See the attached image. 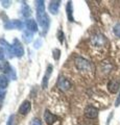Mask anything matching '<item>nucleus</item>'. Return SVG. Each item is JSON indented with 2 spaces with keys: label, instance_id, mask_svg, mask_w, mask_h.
Instances as JSON below:
<instances>
[{
  "label": "nucleus",
  "instance_id": "nucleus-18",
  "mask_svg": "<svg viewBox=\"0 0 120 125\" xmlns=\"http://www.w3.org/2000/svg\"><path fill=\"white\" fill-rule=\"evenodd\" d=\"M7 85V79L4 75H0V89L4 90Z\"/></svg>",
  "mask_w": 120,
  "mask_h": 125
},
{
  "label": "nucleus",
  "instance_id": "nucleus-21",
  "mask_svg": "<svg viewBox=\"0 0 120 125\" xmlns=\"http://www.w3.org/2000/svg\"><path fill=\"white\" fill-rule=\"evenodd\" d=\"M32 125H42V122L40 119L36 118V119H33V121L32 122Z\"/></svg>",
  "mask_w": 120,
  "mask_h": 125
},
{
  "label": "nucleus",
  "instance_id": "nucleus-25",
  "mask_svg": "<svg viewBox=\"0 0 120 125\" xmlns=\"http://www.w3.org/2000/svg\"><path fill=\"white\" fill-rule=\"evenodd\" d=\"M63 38H64L63 31L60 30V31H59V40H60V42H63Z\"/></svg>",
  "mask_w": 120,
  "mask_h": 125
},
{
  "label": "nucleus",
  "instance_id": "nucleus-27",
  "mask_svg": "<svg viewBox=\"0 0 120 125\" xmlns=\"http://www.w3.org/2000/svg\"><path fill=\"white\" fill-rule=\"evenodd\" d=\"M42 44V41H40V40H38L37 42H36V44H34V47H36V48H39V47H40V46H39V45H41Z\"/></svg>",
  "mask_w": 120,
  "mask_h": 125
},
{
  "label": "nucleus",
  "instance_id": "nucleus-15",
  "mask_svg": "<svg viewBox=\"0 0 120 125\" xmlns=\"http://www.w3.org/2000/svg\"><path fill=\"white\" fill-rule=\"evenodd\" d=\"M30 13H32V10H30L29 6L26 4V3H23V5H22V15L24 16V17H28V16L30 15Z\"/></svg>",
  "mask_w": 120,
  "mask_h": 125
},
{
  "label": "nucleus",
  "instance_id": "nucleus-28",
  "mask_svg": "<svg viewBox=\"0 0 120 125\" xmlns=\"http://www.w3.org/2000/svg\"><path fill=\"white\" fill-rule=\"evenodd\" d=\"M2 99H3V97H0V108L2 106Z\"/></svg>",
  "mask_w": 120,
  "mask_h": 125
},
{
  "label": "nucleus",
  "instance_id": "nucleus-24",
  "mask_svg": "<svg viewBox=\"0 0 120 125\" xmlns=\"http://www.w3.org/2000/svg\"><path fill=\"white\" fill-rule=\"evenodd\" d=\"M2 6L3 7H10L11 5V1H2Z\"/></svg>",
  "mask_w": 120,
  "mask_h": 125
},
{
  "label": "nucleus",
  "instance_id": "nucleus-5",
  "mask_svg": "<svg viewBox=\"0 0 120 125\" xmlns=\"http://www.w3.org/2000/svg\"><path fill=\"white\" fill-rule=\"evenodd\" d=\"M13 51H14V54H16L18 57L22 56L23 53H24V49H23V46L21 45V43L19 42V40H17V39H15V40H14Z\"/></svg>",
  "mask_w": 120,
  "mask_h": 125
},
{
  "label": "nucleus",
  "instance_id": "nucleus-7",
  "mask_svg": "<svg viewBox=\"0 0 120 125\" xmlns=\"http://www.w3.org/2000/svg\"><path fill=\"white\" fill-rule=\"evenodd\" d=\"M44 120L48 125H53L57 121V117L55 115L51 114L48 109H46L45 113H44Z\"/></svg>",
  "mask_w": 120,
  "mask_h": 125
},
{
  "label": "nucleus",
  "instance_id": "nucleus-8",
  "mask_svg": "<svg viewBox=\"0 0 120 125\" xmlns=\"http://www.w3.org/2000/svg\"><path fill=\"white\" fill-rule=\"evenodd\" d=\"M57 87H59L62 91H67L71 88V83L68 79H66L64 77H60L57 80Z\"/></svg>",
  "mask_w": 120,
  "mask_h": 125
},
{
  "label": "nucleus",
  "instance_id": "nucleus-4",
  "mask_svg": "<svg viewBox=\"0 0 120 125\" xmlns=\"http://www.w3.org/2000/svg\"><path fill=\"white\" fill-rule=\"evenodd\" d=\"M84 114L88 119H95L98 117V109L94 106H92V105H88V106L85 108Z\"/></svg>",
  "mask_w": 120,
  "mask_h": 125
},
{
  "label": "nucleus",
  "instance_id": "nucleus-19",
  "mask_svg": "<svg viewBox=\"0 0 120 125\" xmlns=\"http://www.w3.org/2000/svg\"><path fill=\"white\" fill-rule=\"evenodd\" d=\"M114 33L117 37L120 38V23H118V24L115 25V27H114Z\"/></svg>",
  "mask_w": 120,
  "mask_h": 125
},
{
  "label": "nucleus",
  "instance_id": "nucleus-6",
  "mask_svg": "<svg viewBox=\"0 0 120 125\" xmlns=\"http://www.w3.org/2000/svg\"><path fill=\"white\" fill-rule=\"evenodd\" d=\"M22 27H23V23L19 20H11V21H7L4 23V28L6 29H13V28L20 29Z\"/></svg>",
  "mask_w": 120,
  "mask_h": 125
},
{
  "label": "nucleus",
  "instance_id": "nucleus-20",
  "mask_svg": "<svg viewBox=\"0 0 120 125\" xmlns=\"http://www.w3.org/2000/svg\"><path fill=\"white\" fill-rule=\"evenodd\" d=\"M60 54H61L60 49H55L53 50V58H55V61L60 60Z\"/></svg>",
  "mask_w": 120,
  "mask_h": 125
},
{
  "label": "nucleus",
  "instance_id": "nucleus-13",
  "mask_svg": "<svg viewBox=\"0 0 120 125\" xmlns=\"http://www.w3.org/2000/svg\"><path fill=\"white\" fill-rule=\"evenodd\" d=\"M51 71H52V66L49 65L47 67V72H46L45 76L43 78V81H42V87H43V89H46L47 88V84H48V78L50 76V74H51Z\"/></svg>",
  "mask_w": 120,
  "mask_h": 125
},
{
  "label": "nucleus",
  "instance_id": "nucleus-1",
  "mask_svg": "<svg viewBox=\"0 0 120 125\" xmlns=\"http://www.w3.org/2000/svg\"><path fill=\"white\" fill-rule=\"evenodd\" d=\"M75 67L79 70L80 72H88L91 69V65L86 58L84 57H76L75 58Z\"/></svg>",
  "mask_w": 120,
  "mask_h": 125
},
{
  "label": "nucleus",
  "instance_id": "nucleus-3",
  "mask_svg": "<svg viewBox=\"0 0 120 125\" xmlns=\"http://www.w3.org/2000/svg\"><path fill=\"white\" fill-rule=\"evenodd\" d=\"M91 43L95 47H101L106 44V38L101 33H96L91 37Z\"/></svg>",
  "mask_w": 120,
  "mask_h": 125
},
{
  "label": "nucleus",
  "instance_id": "nucleus-22",
  "mask_svg": "<svg viewBox=\"0 0 120 125\" xmlns=\"http://www.w3.org/2000/svg\"><path fill=\"white\" fill-rule=\"evenodd\" d=\"M4 56H5V54H4V50H3L2 47H0V61L4 60Z\"/></svg>",
  "mask_w": 120,
  "mask_h": 125
},
{
  "label": "nucleus",
  "instance_id": "nucleus-10",
  "mask_svg": "<svg viewBox=\"0 0 120 125\" xmlns=\"http://www.w3.org/2000/svg\"><path fill=\"white\" fill-rule=\"evenodd\" d=\"M30 108H32V104H30L28 100H25L24 102L21 104V106L19 107V113H20L21 115H26L29 113Z\"/></svg>",
  "mask_w": 120,
  "mask_h": 125
},
{
  "label": "nucleus",
  "instance_id": "nucleus-11",
  "mask_svg": "<svg viewBox=\"0 0 120 125\" xmlns=\"http://www.w3.org/2000/svg\"><path fill=\"white\" fill-rule=\"evenodd\" d=\"M25 25H26V28H27L28 31L30 32H37L38 31V25H37V22L33 20V19H28L27 21L25 22Z\"/></svg>",
  "mask_w": 120,
  "mask_h": 125
},
{
  "label": "nucleus",
  "instance_id": "nucleus-16",
  "mask_svg": "<svg viewBox=\"0 0 120 125\" xmlns=\"http://www.w3.org/2000/svg\"><path fill=\"white\" fill-rule=\"evenodd\" d=\"M72 13H73V10H72V5H71V2H68V5H67V15H68V18L71 22L74 21V19L72 17Z\"/></svg>",
  "mask_w": 120,
  "mask_h": 125
},
{
  "label": "nucleus",
  "instance_id": "nucleus-17",
  "mask_svg": "<svg viewBox=\"0 0 120 125\" xmlns=\"http://www.w3.org/2000/svg\"><path fill=\"white\" fill-rule=\"evenodd\" d=\"M45 11L44 1H37V13H43Z\"/></svg>",
  "mask_w": 120,
  "mask_h": 125
},
{
  "label": "nucleus",
  "instance_id": "nucleus-12",
  "mask_svg": "<svg viewBox=\"0 0 120 125\" xmlns=\"http://www.w3.org/2000/svg\"><path fill=\"white\" fill-rule=\"evenodd\" d=\"M60 1H51L49 4V11L53 15L57 14V11H59V9H60Z\"/></svg>",
  "mask_w": 120,
  "mask_h": 125
},
{
  "label": "nucleus",
  "instance_id": "nucleus-23",
  "mask_svg": "<svg viewBox=\"0 0 120 125\" xmlns=\"http://www.w3.org/2000/svg\"><path fill=\"white\" fill-rule=\"evenodd\" d=\"M120 105V93L118 94V97H117V99H116V101H115V106L117 107V106H119Z\"/></svg>",
  "mask_w": 120,
  "mask_h": 125
},
{
  "label": "nucleus",
  "instance_id": "nucleus-2",
  "mask_svg": "<svg viewBox=\"0 0 120 125\" xmlns=\"http://www.w3.org/2000/svg\"><path fill=\"white\" fill-rule=\"evenodd\" d=\"M37 18H38V22L40 23V25L46 31L49 26V17L47 16V14L45 11H43V13H37Z\"/></svg>",
  "mask_w": 120,
  "mask_h": 125
},
{
  "label": "nucleus",
  "instance_id": "nucleus-29",
  "mask_svg": "<svg viewBox=\"0 0 120 125\" xmlns=\"http://www.w3.org/2000/svg\"><path fill=\"white\" fill-rule=\"evenodd\" d=\"M0 68H1V67H0Z\"/></svg>",
  "mask_w": 120,
  "mask_h": 125
},
{
  "label": "nucleus",
  "instance_id": "nucleus-9",
  "mask_svg": "<svg viewBox=\"0 0 120 125\" xmlns=\"http://www.w3.org/2000/svg\"><path fill=\"white\" fill-rule=\"evenodd\" d=\"M119 87H120L119 81L115 80V79L110 80L109 83H108V90H109L111 93H114V94L119 91Z\"/></svg>",
  "mask_w": 120,
  "mask_h": 125
},
{
  "label": "nucleus",
  "instance_id": "nucleus-14",
  "mask_svg": "<svg viewBox=\"0 0 120 125\" xmlns=\"http://www.w3.org/2000/svg\"><path fill=\"white\" fill-rule=\"evenodd\" d=\"M33 37V33L30 32V31H28V30H25L24 33H23V39H24V41H25L26 43L32 42Z\"/></svg>",
  "mask_w": 120,
  "mask_h": 125
},
{
  "label": "nucleus",
  "instance_id": "nucleus-26",
  "mask_svg": "<svg viewBox=\"0 0 120 125\" xmlns=\"http://www.w3.org/2000/svg\"><path fill=\"white\" fill-rule=\"evenodd\" d=\"M13 120H14V116H11L9 118V121H7L6 125H13Z\"/></svg>",
  "mask_w": 120,
  "mask_h": 125
}]
</instances>
